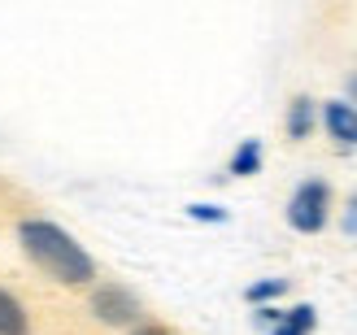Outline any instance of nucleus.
Here are the masks:
<instances>
[{"instance_id":"f257e3e1","label":"nucleus","mask_w":357,"mask_h":335,"mask_svg":"<svg viewBox=\"0 0 357 335\" xmlns=\"http://www.w3.org/2000/svg\"><path fill=\"white\" fill-rule=\"evenodd\" d=\"M17 244L48 279H57L66 288H87L96 279V261L83 253V244H75L66 226L48 218H22L17 222Z\"/></svg>"},{"instance_id":"f03ea898","label":"nucleus","mask_w":357,"mask_h":335,"mask_svg":"<svg viewBox=\"0 0 357 335\" xmlns=\"http://www.w3.org/2000/svg\"><path fill=\"white\" fill-rule=\"evenodd\" d=\"M327 218H331V187L323 179H305L288 201V226L301 235H318Z\"/></svg>"},{"instance_id":"7ed1b4c3","label":"nucleus","mask_w":357,"mask_h":335,"mask_svg":"<svg viewBox=\"0 0 357 335\" xmlns=\"http://www.w3.org/2000/svg\"><path fill=\"white\" fill-rule=\"evenodd\" d=\"M92 313L105 327H135L139 322V301L118 283H100L92 292Z\"/></svg>"},{"instance_id":"20e7f679","label":"nucleus","mask_w":357,"mask_h":335,"mask_svg":"<svg viewBox=\"0 0 357 335\" xmlns=\"http://www.w3.org/2000/svg\"><path fill=\"white\" fill-rule=\"evenodd\" d=\"M323 122H327L331 139H340V144H357V109H353V104L327 100L323 104Z\"/></svg>"},{"instance_id":"39448f33","label":"nucleus","mask_w":357,"mask_h":335,"mask_svg":"<svg viewBox=\"0 0 357 335\" xmlns=\"http://www.w3.org/2000/svg\"><path fill=\"white\" fill-rule=\"evenodd\" d=\"M26 331H31V322H26L22 301L0 288V335H26Z\"/></svg>"},{"instance_id":"423d86ee","label":"nucleus","mask_w":357,"mask_h":335,"mask_svg":"<svg viewBox=\"0 0 357 335\" xmlns=\"http://www.w3.org/2000/svg\"><path fill=\"white\" fill-rule=\"evenodd\" d=\"M314 327H318L314 305H296V309H288V313H279V322L271 327V335H310Z\"/></svg>"},{"instance_id":"0eeeda50","label":"nucleus","mask_w":357,"mask_h":335,"mask_svg":"<svg viewBox=\"0 0 357 335\" xmlns=\"http://www.w3.org/2000/svg\"><path fill=\"white\" fill-rule=\"evenodd\" d=\"M310 131H314V100L310 96H296L288 104V135L292 139H310Z\"/></svg>"},{"instance_id":"6e6552de","label":"nucleus","mask_w":357,"mask_h":335,"mask_svg":"<svg viewBox=\"0 0 357 335\" xmlns=\"http://www.w3.org/2000/svg\"><path fill=\"white\" fill-rule=\"evenodd\" d=\"M236 179H248V174H257L261 170V139H244V144L236 148V157H231V166H227Z\"/></svg>"},{"instance_id":"1a4fd4ad","label":"nucleus","mask_w":357,"mask_h":335,"mask_svg":"<svg viewBox=\"0 0 357 335\" xmlns=\"http://www.w3.org/2000/svg\"><path fill=\"white\" fill-rule=\"evenodd\" d=\"M288 292V279H261V283H248V305H266V301H279Z\"/></svg>"},{"instance_id":"9d476101","label":"nucleus","mask_w":357,"mask_h":335,"mask_svg":"<svg viewBox=\"0 0 357 335\" xmlns=\"http://www.w3.org/2000/svg\"><path fill=\"white\" fill-rule=\"evenodd\" d=\"M188 214H192L196 222H227V209H218V205H192Z\"/></svg>"},{"instance_id":"9b49d317","label":"nucleus","mask_w":357,"mask_h":335,"mask_svg":"<svg viewBox=\"0 0 357 335\" xmlns=\"http://www.w3.org/2000/svg\"><path fill=\"white\" fill-rule=\"evenodd\" d=\"M344 235H357V196L349 201V214H344Z\"/></svg>"},{"instance_id":"f8f14e48","label":"nucleus","mask_w":357,"mask_h":335,"mask_svg":"<svg viewBox=\"0 0 357 335\" xmlns=\"http://www.w3.org/2000/svg\"><path fill=\"white\" fill-rule=\"evenodd\" d=\"M257 322H261V327H275V322H279V309H271V305H257Z\"/></svg>"},{"instance_id":"ddd939ff","label":"nucleus","mask_w":357,"mask_h":335,"mask_svg":"<svg viewBox=\"0 0 357 335\" xmlns=\"http://www.w3.org/2000/svg\"><path fill=\"white\" fill-rule=\"evenodd\" d=\"M135 335H166V331H153V327H149V331H135Z\"/></svg>"},{"instance_id":"4468645a","label":"nucleus","mask_w":357,"mask_h":335,"mask_svg":"<svg viewBox=\"0 0 357 335\" xmlns=\"http://www.w3.org/2000/svg\"><path fill=\"white\" fill-rule=\"evenodd\" d=\"M349 92H353V96H357V75H353V83H349Z\"/></svg>"}]
</instances>
